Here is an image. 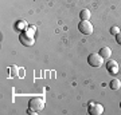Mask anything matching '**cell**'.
Here are the masks:
<instances>
[{
    "mask_svg": "<svg viewBox=\"0 0 121 115\" xmlns=\"http://www.w3.org/2000/svg\"><path fill=\"white\" fill-rule=\"evenodd\" d=\"M109 86H110V88H112V90H118L121 87V80H120V79H117V78H114V79L110 80Z\"/></svg>",
    "mask_w": 121,
    "mask_h": 115,
    "instance_id": "8",
    "label": "cell"
},
{
    "mask_svg": "<svg viewBox=\"0 0 121 115\" xmlns=\"http://www.w3.org/2000/svg\"><path fill=\"white\" fill-rule=\"evenodd\" d=\"M118 32H120V28H118V27L114 26V27H112V28H110V35H114V36H116Z\"/></svg>",
    "mask_w": 121,
    "mask_h": 115,
    "instance_id": "11",
    "label": "cell"
},
{
    "mask_svg": "<svg viewBox=\"0 0 121 115\" xmlns=\"http://www.w3.org/2000/svg\"><path fill=\"white\" fill-rule=\"evenodd\" d=\"M102 60L104 58L99 55L98 52H93L87 56V63L90 64L91 67H101L102 66Z\"/></svg>",
    "mask_w": 121,
    "mask_h": 115,
    "instance_id": "3",
    "label": "cell"
},
{
    "mask_svg": "<svg viewBox=\"0 0 121 115\" xmlns=\"http://www.w3.org/2000/svg\"><path fill=\"white\" fill-rule=\"evenodd\" d=\"M79 17H81V20H89L90 19V11L89 9H82L81 12H79Z\"/></svg>",
    "mask_w": 121,
    "mask_h": 115,
    "instance_id": "9",
    "label": "cell"
},
{
    "mask_svg": "<svg viewBox=\"0 0 121 115\" xmlns=\"http://www.w3.org/2000/svg\"><path fill=\"white\" fill-rule=\"evenodd\" d=\"M22 27H24V28H26V27H27V21L19 20V23H17V28H22Z\"/></svg>",
    "mask_w": 121,
    "mask_h": 115,
    "instance_id": "12",
    "label": "cell"
},
{
    "mask_svg": "<svg viewBox=\"0 0 121 115\" xmlns=\"http://www.w3.org/2000/svg\"><path fill=\"white\" fill-rule=\"evenodd\" d=\"M120 107H121V102H120Z\"/></svg>",
    "mask_w": 121,
    "mask_h": 115,
    "instance_id": "14",
    "label": "cell"
},
{
    "mask_svg": "<svg viewBox=\"0 0 121 115\" xmlns=\"http://www.w3.org/2000/svg\"><path fill=\"white\" fill-rule=\"evenodd\" d=\"M28 108L34 110L35 112L43 110L44 108V99L40 98V96H35V98H31L28 100Z\"/></svg>",
    "mask_w": 121,
    "mask_h": 115,
    "instance_id": "2",
    "label": "cell"
},
{
    "mask_svg": "<svg viewBox=\"0 0 121 115\" xmlns=\"http://www.w3.org/2000/svg\"><path fill=\"white\" fill-rule=\"evenodd\" d=\"M116 42H117V44H120L121 46V31L116 35Z\"/></svg>",
    "mask_w": 121,
    "mask_h": 115,
    "instance_id": "13",
    "label": "cell"
},
{
    "mask_svg": "<svg viewBox=\"0 0 121 115\" xmlns=\"http://www.w3.org/2000/svg\"><path fill=\"white\" fill-rule=\"evenodd\" d=\"M17 71H19V68L16 67V66H13V67L9 68V72H11V76H13V75H17Z\"/></svg>",
    "mask_w": 121,
    "mask_h": 115,
    "instance_id": "10",
    "label": "cell"
},
{
    "mask_svg": "<svg viewBox=\"0 0 121 115\" xmlns=\"http://www.w3.org/2000/svg\"><path fill=\"white\" fill-rule=\"evenodd\" d=\"M78 31L83 35H91L93 34V24L89 20H81L78 24Z\"/></svg>",
    "mask_w": 121,
    "mask_h": 115,
    "instance_id": "4",
    "label": "cell"
},
{
    "mask_svg": "<svg viewBox=\"0 0 121 115\" xmlns=\"http://www.w3.org/2000/svg\"><path fill=\"white\" fill-rule=\"evenodd\" d=\"M98 54L102 56L104 59H109V58H110V55H112V50H110L109 47H102L101 50H99Z\"/></svg>",
    "mask_w": 121,
    "mask_h": 115,
    "instance_id": "7",
    "label": "cell"
},
{
    "mask_svg": "<svg viewBox=\"0 0 121 115\" xmlns=\"http://www.w3.org/2000/svg\"><path fill=\"white\" fill-rule=\"evenodd\" d=\"M36 31V27L31 26L28 30L26 31H22L20 32V35H19V40H20V43H22L23 46H27V47H30V46H32L35 42L34 39V32Z\"/></svg>",
    "mask_w": 121,
    "mask_h": 115,
    "instance_id": "1",
    "label": "cell"
},
{
    "mask_svg": "<svg viewBox=\"0 0 121 115\" xmlns=\"http://www.w3.org/2000/svg\"><path fill=\"white\" fill-rule=\"evenodd\" d=\"M87 111H89V114L90 115H101L102 112H104V107H102V104L90 102L89 103V108H87Z\"/></svg>",
    "mask_w": 121,
    "mask_h": 115,
    "instance_id": "5",
    "label": "cell"
},
{
    "mask_svg": "<svg viewBox=\"0 0 121 115\" xmlns=\"http://www.w3.org/2000/svg\"><path fill=\"white\" fill-rule=\"evenodd\" d=\"M106 70L110 74H117V71H118V64H117L116 60H108L106 62Z\"/></svg>",
    "mask_w": 121,
    "mask_h": 115,
    "instance_id": "6",
    "label": "cell"
}]
</instances>
